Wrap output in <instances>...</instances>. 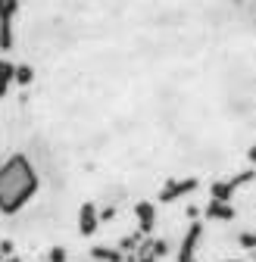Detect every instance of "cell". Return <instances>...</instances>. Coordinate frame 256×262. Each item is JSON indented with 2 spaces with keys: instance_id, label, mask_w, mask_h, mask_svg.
Listing matches in <instances>:
<instances>
[{
  "instance_id": "6da1fadb",
  "label": "cell",
  "mask_w": 256,
  "mask_h": 262,
  "mask_svg": "<svg viewBox=\"0 0 256 262\" xmlns=\"http://www.w3.org/2000/svg\"><path fill=\"white\" fill-rule=\"evenodd\" d=\"M38 190V172L25 153H13L0 162V212H19Z\"/></svg>"
},
{
  "instance_id": "7a4b0ae2",
  "label": "cell",
  "mask_w": 256,
  "mask_h": 262,
  "mask_svg": "<svg viewBox=\"0 0 256 262\" xmlns=\"http://www.w3.org/2000/svg\"><path fill=\"white\" fill-rule=\"evenodd\" d=\"M19 10V0H0V50H13V19Z\"/></svg>"
},
{
  "instance_id": "3957f363",
  "label": "cell",
  "mask_w": 256,
  "mask_h": 262,
  "mask_svg": "<svg viewBox=\"0 0 256 262\" xmlns=\"http://www.w3.org/2000/svg\"><path fill=\"white\" fill-rule=\"evenodd\" d=\"M190 190H197V178H178V181H169L163 190H159V200L172 203V200H178V196H184Z\"/></svg>"
},
{
  "instance_id": "277c9868",
  "label": "cell",
  "mask_w": 256,
  "mask_h": 262,
  "mask_svg": "<svg viewBox=\"0 0 256 262\" xmlns=\"http://www.w3.org/2000/svg\"><path fill=\"white\" fill-rule=\"evenodd\" d=\"M10 81H16V66L7 62V59H0V97L10 91Z\"/></svg>"
},
{
  "instance_id": "5b68a950",
  "label": "cell",
  "mask_w": 256,
  "mask_h": 262,
  "mask_svg": "<svg viewBox=\"0 0 256 262\" xmlns=\"http://www.w3.org/2000/svg\"><path fill=\"white\" fill-rule=\"evenodd\" d=\"M206 215H209V219H219V222H225V219H234V209H231L228 203L212 200V203H209V209H206Z\"/></svg>"
},
{
  "instance_id": "8992f818",
  "label": "cell",
  "mask_w": 256,
  "mask_h": 262,
  "mask_svg": "<svg viewBox=\"0 0 256 262\" xmlns=\"http://www.w3.org/2000/svg\"><path fill=\"white\" fill-rule=\"evenodd\" d=\"M16 81L19 84H31L35 81V69H31V66H16Z\"/></svg>"
},
{
  "instance_id": "52a82bcc",
  "label": "cell",
  "mask_w": 256,
  "mask_h": 262,
  "mask_svg": "<svg viewBox=\"0 0 256 262\" xmlns=\"http://www.w3.org/2000/svg\"><path fill=\"white\" fill-rule=\"evenodd\" d=\"M197 234H200V228L194 225L190 228V234H187V244H184V259L190 262V253H194V244H197Z\"/></svg>"
},
{
  "instance_id": "ba28073f",
  "label": "cell",
  "mask_w": 256,
  "mask_h": 262,
  "mask_svg": "<svg viewBox=\"0 0 256 262\" xmlns=\"http://www.w3.org/2000/svg\"><path fill=\"white\" fill-rule=\"evenodd\" d=\"M241 247H247V250H256V231H247V234H241Z\"/></svg>"
},
{
  "instance_id": "9c48e42d",
  "label": "cell",
  "mask_w": 256,
  "mask_h": 262,
  "mask_svg": "<svg viewBox=\"0 0 256 262\" xmlns=\"http://www.w3.org/2000/svg\"><path fill=\"white\" fill-rule=\"evenodd\" d=\"M250 162H256V147H250Z\"/></svg>"
}]
</instances>
